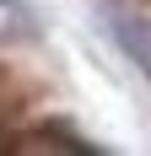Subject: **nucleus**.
Listing matches in <instances>:
<instances>
[{
	"label": "nucleus",
	"instance_id": "f257e3e1",
	"mask_svg": "<svg viewBox=\"0 0 151 156\" xmlns=\"http://www.w3.org/2000/svg\"><path fill=\"white\" fill-rule=\"evenodd\" d=\"M97 27H103L108 43L151 81V16L135 11V5H119V0H97Z\"/></svg>",
	"mask_w": 151,
	"mask_h": 156
}]
</instances>
